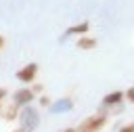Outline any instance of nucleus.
<instances>
[{
  "mask_svg": "<svg viewBox=\"0 0 134 132\" xmlns=\"http://www.w3.org/2000/svg\"><path fill=\"white\" fill-rule=\"evenodd\" d=\"M4 94H6V90H4V88H0V101L4 98Z\"/></svg>",
  "mask_w": 134,
  "mask_h": 132,
  "instance_id": "12",
  "label": "nucleus"
},
{
  "mask_svg": "<svg viewBox=\"0 0 134 132\" xmlns=\"http://www.w3.org/2000/svg\"><path fill=\"white\" fill-rule=\"evenodd\" d=\"M17 111H19V105H17V103H13V105H10L2 115H4V119H8V122H10V119H15V117H17Z\"/></svg>",
  "mask_w": 134,
  "mask_h": 132,
  "instance_id": "7",
  "label": "nucleus"
},
{
  "mask_svg": "<svg viewBox=\"0 0 134 132\" xmlns=\"http://www.w3.org/2000/svg\"><path fill=\"white\" fill-rule=\"evenodd\" d=\"M124 96H126V94H124V92H119V90L109 92V94H105V96H103V105H105V107H113V105L121 103V98H124Z\"/></svg>",
  "mask_w": 134,
  "mask_h": 132,
  "instance_id": "4",
  "label": "nucleus"
},
{
  "mask_svg": "<svg viewBox=\"0 0 134 132\" xmlns=\"http://www.w3.org/2000/svg\"><path fill=\"white\" fill-rule=\"evenodd\" d=\"M77 46H80L82 50H90V48H94V46H96V40L84 34V36H80V40H77Z\"/></svg>",
  "mask_w": 134,
  "mask_h": 132,
  "instance_id": "6",
  "label": "nucleus"
},
{
  "mask_svg": "<svg viewBox=\"0 0 134 132\" xmlns=\"http://www.w3.org/2000/svg\"><path fill=\"white\" fill-rule=\"evenodd\" d=\"M63 132H77V130H73V128H67V130H63Z\"/></svg>",
  "mask_w": 134,
  "mask_h": 132,
  "instance_id": "14",
  "label": "nucleus"
},
{
  "mask_svg": "<svg viewBox=\"0 0 134 132\" xmlns=\"http://www.w3.org/2000/svg\"><path fill=\"white\" fill-rule=\"evenodd\" d=\"M4 46V36H0V48Z\"/></svg>",
  "mask_w": 134,
  "mask_h": 132,
  "instance_id": "13",
  "label": "nucleus"
},
{
  "mask_svg": "<svg viewBox=\"0 0 134 132\" xmlns=\"http://www.w3.org/2000/svg\"><path fill=\"white\" fill-rule=\"evenodd\" d=\"M126 98H128L130 103H134V86H132V88H130V90L126 92Z\"/></svg>",
  "mask_w": 134,
  "mask_h": 132,
  "instance_id": "10",
  "label": "nucleus"
},
{
  "mask_svg": "<svg viewBox=\"0 0 134 132\" xmlns=\"http://www.w3.org/2000/svg\"><path fill=\"white\" fill-rule=\"evenodd\" d=\"M31 101H34V90H31V88H21V90L15 92V103H17L19 107L29 105Z\"/></svg>",
  "mask_w": 134,
  "mask_h": 132,
  "instance_id": "3",
  "label": "nucleus"
},
{
  "mask_svg": "<svg viewBox=\"0 0 134 132\" xmlns=\"http://www.w3.org/2000/svg\"><path fill=\"white\" fill-rule=\"evenodd\" d=\"M105 124H107V117L103 113H96V115H90V117L82 119V124L77 126V132H98Z\"/></svg>",
  "mask_w": 134,
  "mask_h": 132,
  "instance_id": "1",
  "label": "nucleus"
},
{
  "mask_svg": "<svg viewBox=\"0 0 134 132\" xmlns=\"http://www.w3.org/2000/svg\"><path fill=\"white\" fill-rule=\"evenodd\" d=\"M119 132H134V122H132V124H126V126H121V128H119Z\"/></svg>",
  "mask_w": 134,
  "mask_h": 132,
  "instance_id": "9",
  "label": "nucleus"
},
{
  "mask_svg": "<svg viewBox=\"0 0 134 132\" xmlns=\"http://www.w3.org/2000/svg\"><path fill=\"white\" fill-rule=\"evenodd\" d=\"M88 27H90V23H88V21H84V23H77V25H71V27H67V29H65V36H73V34H77V36H84V34L88 31Z\"/></svg>",
  "mask_w": 134,
  "mask_h": 132,
  "instance_id": "5",
  "label": "nucleus"
},
{
  "mask_svg": "<svg viewBox=\"0 0 134 132\" xmlns=\"http://www.w3.org/2000/svg\"><path fill=\"white\" fill-rule=\"evenodd\" d=\"M23 117H25V126H27V128H29V126L34 128V126L38 124V122H36V117H38V115H36L34 111H29V109H27V111L23 113Z\"/></svg>",
  "mask_w": 134,
  "mask_h": 132,
  "instance_id": "8",
  "label": "nucleus"
},
{
  "mask_svg": "<svg viewBox=\"0 0 134 132\" xmlns=\"http://www.w3.org/2000/svg\"><path fill=\"white\" fill-rule=\"evenodd\" d=\"M36 73H38V65L36 63H29V65H25V67H21L17 71V80L19 82H25V84H31V80L36 78Z\"/></svg>",
  "mask_w": 134,
  "mask_h": 132,
  "instance_id": "2",
  "label": "nucleus"
},
{
  "mask_svg": "<svg viewBox=\"0 0 134 132\" xmlns=\"http://www.w3.org/2000/svg\"><path fill=\"white\" fill-rule=\"evenodd\" d=\"M40 105H42V107H48V105H50L48 96H42V98H40Z\"/></svg>",
  "mask_w": 134,
  "mask_h": 132,
  "instance_id": "11",
  "label": "nucleus"
}]
</instances>
